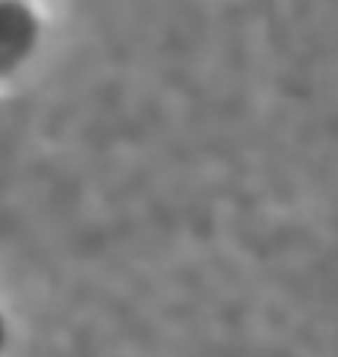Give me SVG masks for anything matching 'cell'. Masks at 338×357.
<instances>
[{
	"mask_svg": "<svg viewBox=\"0 0 338 357\" xmlns=\"http://www.w3.org/2000/svg\"><path fill=\"white\" fill-rule=\"evenodd\" d=\"M39 17L28 0H0V75L20 70L39 45Z\"/></svg>",
	"mask_w": 338,
	"mask_h": 357,
	"instance_id": "obj_1",
	"label": "cell"
},
{
	"mask_svg": "<svg viewBox=\"0 0 338 357\" xmlns=\"http://www.w3.org/2000/svg\"><path fill=\"white\" fill-rule=\"evenodd\" d=\"M6 340H8V326H6V318L0 312V351L6 349Z\"/></svg>",
	"mask_w": 338,
	"mask_h": 357,
	"instance_id": "obj_2",
	"label": "cell"
}]
</instances>
